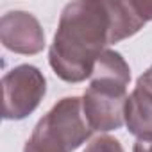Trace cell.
<instances>
[{"mask_svg": "<svg viewBox=\"0 0 152 152\" xmlns=\"http://www.w3.org/2000/svg\"><path fill=\"white\" fill-rule=\"evenodd\" d=\"M111 18L106 0H77L64 6L48 61L59 79L83 83L91 77L100 54L109 45Z\"/></svg>", "mask_w": 152, "mask_h": 152, "instance_id": "1", "label": "cell"}, {"mask_svg": "<svg viewBox=\"0 0 152 152\" xmlns=\"http://www.w3.org/2000/svg\"><path fill=\"white\" fill-rule=\"evenodd\" d=\"M83 100L77 97L61 99L34 127L23 152H73L90 136Z\"/></svg>", "mask_w": 152, "mask_h": 152, "instance_id": "2", "label": "cell"}, {"mask_svg": "<svg viewBox=\"0 0 152 152\" xmlns=\"http://www.w3.org/2000/svg\"><path fill=\"white\" fill-rule=\"evenodd\" d=\"M6 120L27 118L43 100L47 91L45 75L32 64H20L9 70L2 79Z\"/></svg>", "mask_w": 152, "mask_h": 152, "instance_id": "3", "label": "cell"}, {"mask_svg": "<svg viewBox=\"0 0 152 152\" xmlns=\"http://www.w3.org/2000/svg\"><path fill=\"white\" fill-rule=\"evenodd\" d=\"M127 97V90L90 83L83 97V111L90 127L99 132L120 129L125 124Z\"/></svg>", "mask_w": 152, "mask_h": 152, "instance_id": "4", "label": "cell"}, {"mask_svg": "<svg viewBox=\"0 0 152 152\" xmlns=\"http://www.w3.org/2000/svg\"><path fill=\"white\" fill-rule=\"evenodd\" d=\"M0 39L7 50L23 56L38 54L45 47L43 29L27 11H9L0 18Z\"/></svg>", "mask_w": 152, "mask_h": 152, "instance_id": "5", "label": "cell"}, {"mask_svg": "<svg viewBox=\"0 0 152 152\" xmlns=\"http://www.w3.org/2000/svg\"><path fill=\"white\" fill-rule=\"evenodd\" d=\"M125 125L138 140H152V73L138 77L125 102Z\"/></svg>", "mask_w": 152, "mask_h": 152, "instance_id": "6", "label": "cell"}, {"mask_svg": "<svg viewBox=\"0 0 152 152\" xmlns=\"http://www.w3.org/2000/svg\"><path fill=\"white\" fill-rule=\"evenodd\" d=\"M106 7L111 18L109 45L134 36L147 23L138 9L136 0H106Z\"/></svg>", "mask_w": 152, "mask_h": 152, "instance_id": "7", "label": "cell"}, {"mask_svg": "<svg viewBox=\"0 0 152 152\" xmlns=\"http://www.w3.org/2000/svg\"><path fill=\"white\" fill-rule=\"evenodd\" d=\"M93 84H106L127 90L131 81V68L127 61L115 50H104L95 64V70L91 73Z\"/></svg>", "mask_w": 152, "mask_h": 152, "instance_id": "8", "label": "cell"}, {"mask_svg": "<svg viewBox=\"0 0 152 152\" xmlns=\"http://www.w3.org/2000/svg\"><path fill=\"white\" fill-rule=\"evenodd\" d=\"M84 152H124V147L116 138L104 134L91 140V143H88Z\"/></svg>", "mask_w": 152, "mask_h": 152, "instance_id": "9", "label": "cell"}, {"mask_svg": "<svg viewBox=\"0 0 152 152\" xmlns=\"http://www.w3.org/2000/svg\"><path fill=\"white\" fill-rule=\"evenodd\" d=\"M136 4H138L140 13L143 15V18L147 22H150L152 20V0H136Z\"/></svg>", "mask_w": 152, "mask_h": 152, "instance_id": "10", "label": "cell"}, {"mask_svg": "<svg viewBox=\"0 0 152 152\" xmlns=\"http://www.w3.org/2000/svg\"><path fill=\"white\" fill-rule=\"evenodd\" d=\"M132 152H152V140H138Z\"/></svg>", "mask_w": 152, "mask_h": 152, "instance_id": "11", "label": "cell"}, {"mask_svg": "<svg viewBox=\"0 0 152 152\" xmlns=\"http://www.w3.org/2000/svg\"><path fill=\"white\" fill-rule=\"evenodd\" d=\"M148 72H150V73H152V66H150V68H148Z\"/></svg>", "mask_w": 152, "mask_h": 152, "instance_id": "12", "label": "cell"}]
</instances>
